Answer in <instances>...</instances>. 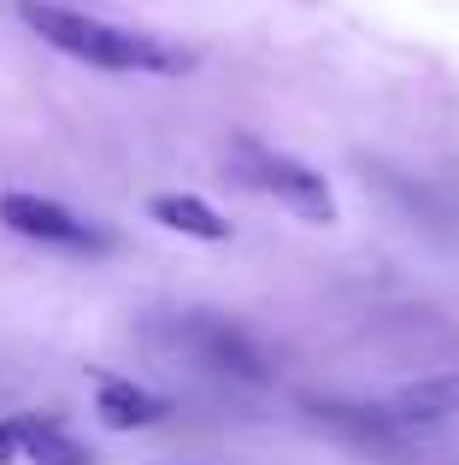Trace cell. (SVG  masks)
Segmentation results:
<instances>
[{
  "label": "cell",
  "instance_id": "7a4b0ae2",
  "mask_svg": "<svg viewBox=\"0 0 459 465\" xmlns=\"http://www.w3.org/2000/svg\"><path fill=\"white\" fill-rule=\"evenodd\" d=\"M230 171H236L248 189H259V194H271L277 206H288L295 218H307V224H336L330 183H324L312 165H300V159L265 148V142L236 136V142H230Z\"/></svg>",
  "mask_w": 459,
  "mask_h": 465
},
{
  "label": "cell",
  "instance_id": "ba28073f",
  "mask_svg": "<svg viewBox=\"0 0 459 465\" xmlns=\"http://www.w3.org/2000/svg\"><path fill=\"white\" fill-rule=\"evenodd\" d=\"M459 412V371H442V377H425V383L401 389L395 395V424H430V419H448Z\"/></svg>",
  "mask_w": 459,
  "mask_h": 465
},
{
  "label": "cell",
  "instance_id": "3957f363",
  "mask_svg": "<svg viewBox=\"0 0 459 465\" xmlns=\"http://www.w3.org/2000/svg\"><path fill=\"white\" fill-rule=\"evenodd\" d=\"M0 224L18 230V236H30V242H47V248H71V253L112 248V236L94 230L89 218H77L71 206H59V201H42V194H24V189L0 194Z\"/></svg>",
  "mask_w": 459,
  "mask_h": 465
},
{
  "label": "cell",
  "instance_id": "8992f818",
  "mask_svg": "<svg viewBox=\"0 0 459 465\" xmlns=\"http://www.w3.org/2000/svg\"><path fill=\"white\" fill-rule=\"evenodd\" d=\"M94 412H101V424H112V430H148V424H160L165 412H171V401L153 395V389L130 383V377H112V371H94Z\"/></svg>",
  "mask_w": 459,
  "mask_h": 465
},
{
  "label": "cell",
  "instance_id": "277c9868",
  "mask_svg": "<svg viewBox=\"0 0 459 465\" xmlns=\"http://www.w3.org/2000/svg\"><path fill=\"white\" fill-rule=\"evenodd\" d=\"M177 341L219 377H236V383H265V377H271L265 371V353L253 348V336L241 324H230V318H219V312H189L183 324H177Z\"/></svg>",
  "mask_w": 459,
  "mask_h": 465
},
{
  "label": "cell",
  "instance_id": "52a82bcc",
  "mask_svg": "<svg viewBox=\"0 0 459 465\" xmlns=\"http://www.w3.org/2000/svg\"><path fill=\"white\" fill-rule=\"evenodd\" d=\"M153 224L177 230V236H195V242H230V218L219 206H207L200 194H153L148 201Z\"/></svg>",
  "mask_w": 459,
  "mask_h": 465
},
{
  "label": "cell",
  "instance_id": "6da1fadb",
  "mask_svg": "<svg viewBox=\"0 0 459 465\" xmlns=\"http://www.w3.org/2000/svg\"><path fill=\"white\" fill-rule=\"evenodd\" d=\"M18 18L30 24L47 47H59L65 59H83V65H94V71H136V77H183V71H195V54L160 42V35L118 30V24L71 12V6H54V0H24Z\"/></svg>",
  "mask_w": 459,
  "mask_h": 465
},
{
  "label": "cell",
  "instance_id": "5b68a950",
  "mask_svg": "<svg viewBox=\"0 0 459 465\" xmlns=\"http://www.w3.org/2000/svg\"><path fill=\"white\" fill-rule=\"evenodd\" d=\"M0 465H94V454L65 436V424L42 412H12L0 419Z\"/></svg>",
  "mask_w": 459,
  "mask_h": 465
}]
</instances>
